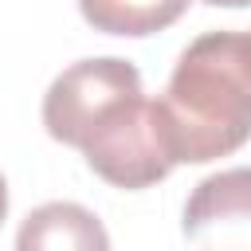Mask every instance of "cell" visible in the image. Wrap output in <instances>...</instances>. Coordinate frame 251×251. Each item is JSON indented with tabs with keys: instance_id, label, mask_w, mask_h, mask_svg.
I'll list each match as a JSON object with an SVG mask.
<instances>
[{
	"instance_id": "277c9868",
	"label": "cell",
	"mask_w": 251,
	"mask_h": 251,
	"mask_svg": "<svg viewBox=\"0 0 251 251\" xmlns=\"http://www.w3.org/2000/svg\"><path fill=\"white\" fill-rule=\"evenodd\" d=\"M184 235L204 251H251V169H224L184 204Z\"/></svg>"
},
{
	"instance_id": "7a4b0ae2",
	"label": "cell",
	"mask_w": 251,
	"mask_h": 251,
	"mask_svg": "<svg viewBox=\"0 0 251 251\" xmlns=\"http://www.w3.org/2000/svg\"><path fill=\"white\" fill-rule=\"evenodd\" d=\"M78 149L106 184L126 188V192L149 188V184L165 180L173 173V165H180L165 110L157 98H145V90L118 102L86 133V141Z\"/></svg>"
},
{
	"instance_id": "ba28073f",
	"label": "cell",
	"mask_w": 251,
	"mask_h": 251,
	"mask_svg": "<svg viewBox=\"0 0 251 251\" xmlns=\"http://www.w3.org/2000/svg\"><path fill=\"white\" fill-rule=\"evenodd\" d=\"M204 4H216V8H247L251 0H204Z\"/></svg>"
},
{
	"instance_id": "3957f363",
	"label": "cell",
	"mask_w": 251,
	"mask_h": 251,
	"mask_svg": "<svg viewBox=\"0 0 251 251\" xmlns=\"http://www.w3.org/2000/svg\"><path fill=\"white\" fill-rule=\"evenodd\" d=\"M141 94V75L129 59L102 55L71 63L43 94V126L63 145H82V137L126 98Z\"/></svg>"
},
{
	"instance_id": "8992f818",
	"label": "cell",
	"mask_w": 251,
	"mask_h": 251,
	"mask_svg": "<svg viewBox=\"0 0 251 251\" xmlns=\"http://www.w3.org/2000/svg\"><path fill=\"white\" fill-rule=\"evenodd\" d=\"M188 4L192 0H78V12L94 31L141 39L173 27L188 12Z\"/></svg>"
},
{
	"instance_id": "52a82bcc",
	"label": "cell",
	"mask_w": 251,
	"mask_h": 251,
	"mask_svg": "<svg viewBox=\"0 0 251 251\" xmlns=\"http://www.w3.org/2000/svg\"><path fill=\"white\" fill-rule=\"evenodd\" d=\"M4 216H8V184L0 176V224H4Z\"/></svg>"
},
{
	"instance_id": "6da1fadb",
	"label": "cell",
	"mask_w": 251,
	"mask_h": 251,
	"mask_svg": "<svg viewBox=\"0 0 251 251\" xmlns=\"http://www.w3.org/2000/svg\"><path fill=\"white\" fill-rule=\"evenodd\" d=\"M180 165L235 153L251 137V31H204L192 39L157 98Z\"/></svg>"
},
{
	"instance_id": "5b68a950",
	"label": "cell",
	"mask_w": 251,
	"mask_h": 251,
	"mask_svg": "<svg viewBox=\"0 0 251 251\" xmlns=\"http://www.w3.org/2000/svg\"><path fill=\"white\" fill-rule=\"evenodd\" d=\"M16 251H110V235L90 208L75 200H51L24 216Z\"/></svg>"
}]
</instances>
